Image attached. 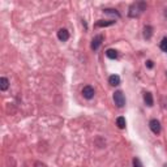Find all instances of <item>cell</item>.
Instances as JSON below:
<instances>
[{"mask_svg": "<svg viewBox=\"0 0 167 167\" xmlns=\"http://www.w3.org/2000/svg\"><path fill=\"white\" fill-rule=\"evenodd\" d=\"M146 9V3H144V2H138V3H135V4H132L131 7H129V17H138L144 10Z\"/></svg>", "mask_w": 167, "mask_h": 167, "instance_id": "cell-1", "label": "cell"}, {"mask_svg": "<svg viewBox=\"0 0 167 167\" xmlns=\"http://www.w3.org/2000/svg\"><path fill=\"white\" fill-rule=\"evenodd\" d=\"M114 102H115V104L118 106L119 108L124 107V104H125V97H124L123 92L116 90V92L114 93Z\"/></svg>", "mask_w": 167, "mask_h": 167, "instance_id": "cell-2", "label": "cell"}, {"mask_svg": "<svg viewBox=\"0 0 167 167\" xmlns=\"http://www.w3.org/2000/svg\"><path fill=\"white\" fill-rule=\"evenodd\" d=\"M82 96L84 98H86V99H92L94 97V94H96V92H94V88L90 86V85H86V86H84L82 89Z\"/></svg>", "mask_w": 167, "mask_h": 167, "instance_id": "cell-3", "label": "cell"}, {"mask_svg": "<svg viewBox=\"0 0 167 167\" xmlns=\"http://www.w3.org/2000/svg\"><path fill=\"white\" fill-rule=\"evenodd\" d=\"M149 127H150V129H152V132L154 133V135H159V133H161V123H159L157 119H152V120H150Z\"/></svg>", "mask_w": 167, "mask_h": 167, "instance_id": "cell-4", "label": "cell"}, {"mask_svg": "<svg viewBox=\"0 0 167 167\" xmlns=\"http://www.w3.org/2000/svg\"><path fill=\"white\" fill-rule=\"evenodd\" d=\"M58 38L62 42H65V41H68L69 39V31L67 30V29H60L58 31Z\"/></svg>", "mask_w": 167, "mask_h": 167, "instance_id": "cell-5", "label": "cell"}, {"mask_svg": "<svg viewBox=\"0 0 167 167\" xmlns=\"http://www.w3.org/2000/svg\"><path fill=\"white\" fill-rule=\"evenodd\" d=\"M102 41H103V35H97L92 42V50H94V51L98 50V47L102 44Z\"/></svg>", "mask_w": 167, "mask_h": 167, "instance_id": "cell-6", "label": "cell"}, {"mask_svg": "<svg viewBox=\"0 0 167 167\" xmlns=\"http://www.w3.org/2000/svg\"><path fill=\"white\" fill-rule=\"evenodd\" d=\"M152 35H153V27L150 25H146L144 27V38H145V39H150Z\"/></svg>", "mask_w": 167, "mask_h": 167, "instance_id": "cell-7", "label": "cell"}, {"mask_svg": "<svg viewBox=\"0 0 167 167\" xmlns=\"http://www.w3.org/2000/svg\"><path fill=\"white\" fill-rule=\"evenodd\" d=\"M144 101H145V103L149 106V107H152L153 103H154V99H153V96H152V93H145L144 94Z\"/></svg>", "mask_w": 167, "mask_h": 167, "instance_id": "cell-8", "label": "cell"}, {"mask_svg": "<svg viewBox=\"0 0 167 167\" xmlns=\"http://www.w3.org/2000/svg\"><path fill=\"white\" fill-rule=\"evenodd\" d=\"M108 84H110V85H112V86L119 85V84H120V77H119L118 75L110 76V77H108Z\"/></svg>", "mask_w": 167, "mask_h": 167, "instance_id": "cell-9", "label": "cell"}, {"mask_svg": "<svg viewBox=\"0 0 167 167\" xmlns=\"http://www.w3.org/2000/svg\"><path fill=\"white\" fill-rule=\"evenodd\" d=\"M106 56H107L108 59H116L118 58V51L114 48H108L107 51H106Z\"/></svg>", "mask_w": 167, "mask_h": 167, "instance_id": "cell-10", "label": "cell"}, {"mask_svg": "<svg viewBox=\"0 0 167 167\" xmlns=\"http://www.w3.org/2000/svg\"><path fill=\"white\" fill-rule=\"evenodd\" d=\"M114 24H115V21H112V20H108V21H103V20H101V21H98L97 24H96V27L110 26V25H114Z\"/></svg>", "mask_w": 167, "mask_h": 167, "instance_id": "cell-11", "label": "cell"}, {"mask_svg": "<svg viewBox=\"0 0 167 167\" xmlns=\"http://www.w3.org/2000/svg\"><path fill=\"white\" fill-rule=\"evenodd\" d=\"M8 86H9V81H8V79H5V77H2L0 79V89L4 92V90H7L8 89Z\"/></svg>", "mask_w": 167, "mask_h": 167, "instance_id": "cell-12", "label": "cell"}, {"mask_svg": "<svg viewBox=\"0 0 167 167\" xmlns=\"http://www.w3.org/2000/svg\"><path fill=\"white\" fill-rule=\"evenodd\" d=\"M116 125H118L120 129H124V128H125V118H123V116H119V118L116 119Z\"/></svg>", "mask_w": 167, "mask_h": 167, "instance_id": "cell-13", "label": "cell"}, {"mask_svg": "<svg viewBox=\"0 0 167 167\" xmlns=\"http://www.w3.org/2000/svg\"><path fill=\"white\" fill-rule=\"evenodd\" d=\"M103 12L107 13V14H114V16H116V17H120V14H119V12H116V9H104Z\"/></svg>", "mask_w": 167, "mask_h": 167, "instance_id": "cell-14", "label": "cell"}, {"mask_svg": "<svg viewBox=\"0 0 167 167\" xmlns=\"http://www.w3.org/2000/svg\"><path fill=\"white\" fill-rule=\"evenodd\" d=\"M161 50L167 52V38H163L162 42H161Z\"/></svg>", "mask_w": 167, "mask_h": 167, "instance_id": "cell-15", "label": "cell"}, {"mask_svg": "<svg viewBox=\"0 0 167 167\" xmlns=\"http://www.w3.org/2000/svg\"><path fill=\"white\" fill-rule=\"evenodd\" d=\"M133 167H142L141 161L138 158H133Z\"/></svg>", "mask_w": 167, "mask_h": 167, "instance_id": "cell-16", "label": "cell"}, {"mask_svg": "<svg viewBox=\"0 0 167 167\" xmlns=\"http://www.w3.org/2000/svg\"><path fill=\"white\" fill-rule=\"evenodd\" d=\"M34 167H46V165L42 163V162H35V163H34Z\"/></svg>", "mask_w": 167, "mask_h": 167, "instance_id": "cell-17", "label": "cell"}, {"mask_svg": "<svg viewBox=\"0 0 167 167\" xmlns=\"http://www.w3.org/2000/svg\"><path fill=\"white\" fill-rule=\"evenodd\" d=\"M153 62H152V60H148V62H146V67H148V68H153Z\"/></svg>", "mask_w": 167, "mask_h": 167, "instance_id": "cell-18", "label": "cell"}, {"mask_svg": "<svg viewBox=\"0 0 167 167\" xmlns=\"http://www.w3.org/2000/svg\"><path fill=\"white\" fill-rule=\"evenodd\" d=\"M165 17H166V18H167V8H166V9H165Z\"/></svg>", "mask_w": 167, "mask_h": 167, "instance_id": "cell-19", "label": "cell"}]
</instances>
